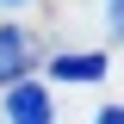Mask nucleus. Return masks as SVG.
I'll return each mask as SVG.
<instances>
[{"instance_id":"7ed1b4c3","label":"nucleus","mask_w":124,"mask_h":124,"mask_svg":"<svg viewBox=\"0 0 124 124\" xmlns=\"http://www.w3.org/2000/svg\"><path fill=\"white\" fill-rule=\"evenodd\" d=\"M50 75H56V81H99V75H106V56H93V50H81V56H56Z\"/></svg>"},{"instance_id":"20e7f679","label":"nucleus","mask_w":124,"mask_h":124,"mask_svg":"<svg viewBox=\"0 0 124 124\" xmlns=\"http://www.w3.org/2000/svg\"><path fill=\"white\" fill-rule=\"evenodd\" d=\"M106 6H112V13H106V31L124 44V0H106Z\"/></svg>"},{"instance_id":"f03ea898","label":"nucleus","mask_w":124,"mask_h":124,"mask_svg":"<svg viewBox=\"0 0 124 124\" xmlns=\"http://www.w3.org/2000/svg\"><path fill=\"white\" fill-rule=\"evenodd\" d=\"M25 56H31V44H25V31H0V87H19V75H25Z\"/></svg>"},{"instance_id":"39448f33","label":"nucleus","mask_w":124,"mask_h":124,"mask_svg":"<svg viewBox=\"0 0 124 124\" xmlns=\"http://www.w3.org/2000/svg\"><path fill=\"white\" fill-rule=\"evenodd\" d=\"M99 124H124V106H106V112H99Z\"/></svg>"},{"instance_id":"f257e3e1","label":"nucleus","mask_w":124,"mask_h":124,"mask_svg":"<svg viewBox=\"0 0 124 124\" xmlns=\"http://www.w3.org/2000/svg\"><path fill=\"white\" fill-rule=\"evenodd\" d=\"M6 124H50V93L31 81L6 87Z\"/></svg>"}]
</instances>
